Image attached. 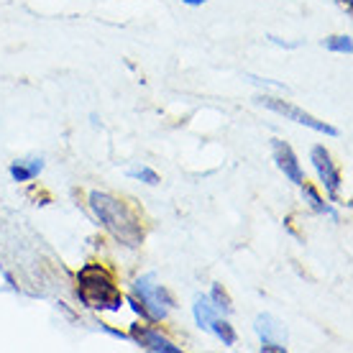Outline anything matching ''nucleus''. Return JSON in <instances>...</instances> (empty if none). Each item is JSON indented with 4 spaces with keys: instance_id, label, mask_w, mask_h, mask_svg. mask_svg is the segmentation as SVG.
<instances>
[{
    "instance_id": "7",
    "label": "nucleus",
    "mask_w": 353,
    "mask_h": 353,
    "mask_svg": "<svg viewBox=\"0 0 353 353\" xmlns=\"http://www.w3.org/2000/svg\"><path fill=\"white\" fill-rule=\"evenodd\" d=\"M131 341L136 345H141L143 351H154V353H179L182 348L174 345L167 336H161L159 330L146 325H131Z\"/></svg>"
},
{
    "instance_id": "8",
    "label": "nucleus",
    "mask_w": 353,
    "mask_h": 353,
    "mask_svg": "<svg viewBox=\"0 0 353 353\" xmlns=\"http://www.w3.org/2000/svg\"><path fill=\"white\" fill-rule=\"evenodd\" d=\"M272 151H274V161H276V167L282 169L284 176L294 182V185H302L305 182V174H302V167L300 161H297V154L292 151V146L282 139H274L272 141Z\"/></svg>"
},
{
    "instance_id": "14",
    "label": "nucleus",
    "mask_w": 353,
    "mask_h": 353,
    "mask_svg": "<svg viewBox=\"0 0 353 353\" xmlns=\"http://www.w3.org/2000/svg\"><path fill=\"white\" fill-rule=\"evenodd\" d=\"M323 46H325L327 52H336V54H351L353 52V41H351V36H348V34L330 36V39H325V41H323Z\"/></svg>"
},
{
    "instance_id": "9",
    "label": "nucleus",
    "mask_w": 353,
    "mask_h": 353,
    "mask_svg": "<svg viewBox=\"0 0 353 353\" xmlns=\"http://www.w3.org/2000/svg\"><path fill=\"white\" fill-rule=\"evenodd\" d=\"M44 169V159L41 157H28V159H16L10 164V176L13 182H31L41 174Z\"/></svg>"
},
{
    "instance_id": "3",
    "label": "nucleus",
    "mask_w": 353,
    "mask_h": 353,
    "mask_svg": "<svg viewBox=\"0 0 353 353\" xmlns=\"http://www.w3.org/2000/svg\"><path fill=\"white\" fill-rule=\"evenodd\" d=\"M128 302L146 323H159L167 318V307L157 300V276L154 274H143V276L133 279V297Z\"/></svg>"
},
{
    "instance_id": "1",
    "label": "nucleus",
    "mask_w": 353,
    "mask_h": 353,
    "mask_svg": "<svg viewBox=\"0 0 353 353\" xmlns=\"http://www.w3.org/2000/svg\"><path fill=\"white\" fill-rule=\"evenodd\" d=\"M90 208L100 225L113 236L121 246L139 248L143 241V225L131 205L108 192H90Z\"/></svg>"
},
{
    "instance_id": "11",
    "label": "nucleus",
    "mask_w": 353,
    "mask_h": 353,
    "mask_svg": "<svg viewBox=\"0 0 353 353\" xmlns=\"http://www.w3.org/2000/svg\"><path fill=\"white\" fill-rule=\"evenodd\" d=\"M300 187H302V197H305V203H307L310 208H312V210L320 212V215H330L333 221H338V212L333 210V208H330V205H327L325 200H323V197H320V192L315 190V187H312V185H305V182H302Z\"/></svg>"
},
{
    "instance_id": "10",
    "label": "nucleus",
    "mask_w": 353,
    "mask_h": 353,
    "mask_svg": "<svg viewBox=\"0 0 353 353\" xmlns=\"http://www.w3.org/2000/svg\"><path fill=\"white\" fill-rule=\"evenodd\" d=\"M192 315H194V323H197V327H203V330H208L210 327V323L221 312L215 310V305L210 302V297L208 294H197L194 297V305H192Z\"/></svg>"
},
{
    "instance_id": "15",
    "label": "nucleus",
    "mask_w": 353,
    "mask_h": 353,
    "mask_svg": "<svg viewBox=\"0 0 353 353\" xmlns=\"http://www.w3.org/2000/svg\"><path fill=\"white\" fill-rule=\"evenodd\" d=\"M128 176L133 179H139L143 185H159V174L149 167H136V169H128Z\"/></svg>"
},
{
    "instance_id": "6",
    "label": "nucleus",
    "mask_w": 353,
    "mask_h": 353,
    "mask_svg": "<svg viewBox=\"0 0 353 353\" xmlns=\"http://www.w3.org/2000/svg\"><path fill=\"white\" fill-rule=\"evenodd\" d=\"M310 161L318 172L320 182L325 187V192L330 194V200H338V192H341V172H338L336 161L330 159L325 146H312L310 151Z\"/></svg>"
},
{
    "instance_id": "16",
    "label": "nucleus",
    "mask_w": 353,
    "mask_h": 353,
    "mask_svg": "<svg viewBox=\"0 0 353 353\" xmlns=\"http://www.w3.org/2000/svg\"><path fill=\"white\" fill-rule=\"evenodd\" d=\"M182 3H187V6H203L208 0H182Z\"/></svg>"
},
{
    "instance_id": "13",
    "label": "nucleus",
    "mask_w": 353,
    "mask_h": 353,
    "mask_svg": "<svg viewBox=\"0 0 353 353\" xmlns=\"http://www.w3.org/2000/svg\"><path fill=\"white\" fill-rule=\"evenodd\" d=\"M210 302L215 305V310L218 312H223V315H230L233 312V305H230V297H228V292L223 290V284H212V290H210Z\"/></svg>"
},
{
    "instance_id": "4",
    "label": "nucleus",
    "mask_w": 353,
    "mask_h": 353,
    "mask_svg": "<svg viewBox=\"0 0 353 353\" xmlns=\"http://www.w3.org/2000/svg\"><path fill=\"white\" fill-rule=\"evenodd\" d=\"M256 100L264 108L274 110V113L284 115L287 121H294V123H300V125H307V128H312V131H318V133H325V136H338L336 125L325 123V121H318L315 115L305 113L302 108L292 105V103H287V100H276V97H269V95H261V97H256Z\"/></svg>"
},
{
    "instance_id": "2",
    "label": "nucleus",
    "mask_w": 353,
    "mask_h": 353,
    "mask_svg": "<svg viewBox=\"0 0 353 353\" xmlns=\"http://www.w3.org/2000/svg\"><path fill=\"white\" fill-rule=\"evenodd\" d=\"M77 297L85 307L90 310H121L123 294L115 287L113 274L108 272L103 264H88L82 266L77 274Z\"/></svg>"
},
{
    "instance_id": "12",
    "label": "nucleus",
    "mask_w": 353,
    "mask_h": 353,
    "mask_svg": "<svg viewBox=\"0 0 353 353\" xmlns=\"http://www.w3.org/2000/svg\"><path fill=\"white\" fill-rule=\"evenodd\" d=\"M208 330H212V333H215V338H218V341H223V345H236V330H233V325H230L228 320H223L221 315H218V318L212 320L210 323V327H208Z\"/></svg>"
},
{
    "instance_id": "5",
    "label": "nucleus",
    "mask_w": 353,
    "mask_h": 353,
    "mask_svg": "<svg viewBox=\"0 0 353 353\" xmlns=\"http://www.w3.org/2000/svg\"><path fill=\"white\" fill-rule=\"evenodd\" d=\"M259 338H261V353H284L287 351V327L282 320H276L274 315H259L256 323Z\"/></svg>"
}]
</instances>
